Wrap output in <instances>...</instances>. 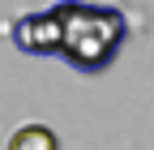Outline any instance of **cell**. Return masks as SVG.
I'll use <instances>...</instances> for the list:
<instances>
[{
	"label": "cell",
	"instance_id": "6da1fadb",
	"mask_svg": "<svg viewBox=\"0 0 154 150\" xmlns=\"http://www.w3.org/2000/svg\"><path fill=\"white\" fill-rule=\"evenodd\" d=\"M60 56L77 73H103L128 39V22L111 5H82V0H60Z\"/></svg>",
	"mask_w": 154,
	"mask_h": 150
},
{
	"label": "cell",
	"instance_id": "7a4b0ae2",
	"mask_svg": "<svg viewBox=\"0 0 154 150\" xmlns=\"http://www.w3.org/2000/svg\"><path fill=\"white\" fill-rule=\"evenodd\" d=\"M60 39H64V30H60L56 5L43 9V13L17 17V26H13V43L22 47L26 56H60Z\"/></svg>",
	"mask_w": 154,
	"mask_h": 150
},
{
	"label": "cell",
	"instance_id": "3957f363",
	"mask_svg": "<svg viewBox=\"0 0 154 150\" xmlns=\"http://www.w3.org/2000/svg\"><path fill=\"white\" fill-rule=\"evenodd\" d=\"M5 150H60V137L47 124H22V129H13Z\"/></svg>",
	"mask_w": 154,
	"mask_h": 150
}]
</instances>
